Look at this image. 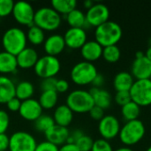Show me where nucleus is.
Segmentation results:
<instances>
[{"instance_id":"nucleus-41","label":"nucleus","mask_w":151,"mask_h":151,"mask_svg":"<svg viewBox=\"0 0 151 151\" xmlns=\"http://www.w3.org/2000/svg\"><path fill=\"white\" fill-rule=\"evenodd\" d=\"M69 82L65 79H58L56 83V91L57 93H65L69 89Z\"/></svg>"},{"instance_id":"nucleus-43","label":"nucleus","mask_w":151,"mask_h":151,"mask_svg":"<svg viewBox=\"0 0 151 151\" xmlns=\"http://www.w3.org/2000/svg\"><path fill=\"white\" fill-rule=\"evenodd\" d=\"M6 105H7V108H8L9 111H18L19 112L20 105H21V101L19 99H18L17 97H13L9 102H7Z\"/></svg>"},{"instance_id":"nucleus-4","label":"nucleus","mask_w":151,"mask_h":151,"mask_svg":"<svg viewBox=\"0 0 151 151\" xmlns=\"http://www.w3.org/2000/svg\"><path fill=\"white\" fill-rule=\"evenodd\" d=\"M65 104L76 113H86L94 107L95 104L90 93L83 89L70 92L66 97Z\"/></svg>"},{"instance_id":"nucleus-17","label":"nucleus","mask_w":151,"mask_h":151,"mask_svg":"<svg viewBox=\"0 0 151 151\" xmlns=\"http://www.w3.org/2000/svg\"><path fill=\"white\" fill-rule=\"evenodd\" d=\"M70 131L67 127H60L55 124L52 127L44 133V135L47 142L58 147L66 143Z\"/></svg>"},{"instance_id":"nucleus-6","label":"nucleus","mask_w":151,"mask_h":151,"mask_svg":"<svg viewBox=\"0 0 151 151\" xmlns=\"http://www.w3.org/2000/svg\"><path fill=\"white\" fill-rule=\"evenodd\" d=\"M98 72L96 65L87 61H81L75 64L70 73L72 81L80 86L92 84Z\"/></svg>"},{"instance_id":"nucleus-39","label":"nucleus","mask_w":151,"mask_h":151,"mask_svg":"<svg viewBox=\"0 0 151 151\" xmlns=\"http://www.w3.org/2000/svg\"><path fill=\"white\" fill-rule=\"evenodd\" d=\"M58 147L47 142H42L40 143H37L36 149L35 151H58Z\"/></svg>"},{"instance_id":"nucleus-24","label":"nucleus","mask_w":151,"mask_h":151,"mask_svg":"<svg viewBox=\"0 0 151 151\" xmlns=\"http://www.w3.org/2000/svg\"><path fill=\"white\" fill-rule=\"evenodd\" d=\"M134 77L127 72H120L117 73L113 80V87L117 92L130 91L134 84Z\"/></svg>"},{"instance_id":"nucleus-34","label":"nucleus","mask_w":151,"mask_h":151,"mask_svg":"<svg viewBox=\"0 0 151 151\" xmlns=\"http://www.w3.org/2000/svg\"><path fill=\"white\" fill-rule=\"evenodd\" d=\"M14 2L12 0H0V18H4L12 13Z\"/></svg>"},{"instance_id":"nucleus-31","label":"nucleus","mask_w":151,"mask_h":151,"mask_svg":"<svg viewBox=\"0 0 151 151\" xmlns=\"http://www.w3.org/2000/svg\"><path fill=\"white\" fill-rule=\"evenodd\" d=\"M35 124V128L38 131V132H42V133H45L47 132L50 127H52L55 125L54 119L52 118V116L50 115H45V114H42L35 121H34Z\"/></svg>"},{"instance_id":"nucleus-1","label":"nucleus","mask_w":151,"mask_h":151,"mask_svg":"<svg viewBox=\"0 0 151 151\" xmlns=\"http://www.w3.org/2000/svg\"><path fill=\"white\" fill-rule=\"evenodd\" d=\"M122 28L115 21L108 20L101 26L96 27V41L103 47L117 45L122 37Z\"/></svg>"},{"instance_id":"nucleus-47","label":"nucleus","mask_w":151,"mask_h":151,"mask_svg":"<svg viewBox=\"0 0 151 151\" xmlns=\"http://www.w3.org/2000/svg\"><path fill=\"white\" fill-rule=\"evenodd\" d=\"M83 5H84L85 8H87V9L88 10L90 7H92V6L94 5V2L91 1V0H86V1L83 3Z\"/></svg>"},{"instance_id":"nucleus-3","label":"nucleus","mask_w":151,"mask_h":151,"mask_svg":"<svg viewBox=\"0 0 151 151\" xmlns=\"http://www.w3.org/2000/svg\"><path fill=\"white\" fill-rule=\"evenodd\" d=\"M61 20V15L52 7L43 6L35 11L34 25L43 31H54L60 27Z\"/></svg>"},{"instance_id":"nucleus-30","label":"nucleus","mask_w":151,"mask_h":151,"mask_svg":"<svg viewBox=\"0 0 151 151\" xmlns=\"http://www.w3.org/2000/svg\"><path fill=\"white\" fill-rule=\"evenodd\" d=\"M140 112H141V107L133 101L121 107L122 116L127 120V122L138 119L140 116Z\"/></svg>"},{"instance_id":"nucleus-45","label":"nucleus","mask_w":151,"mask_h":151,"mask_svg":"<svg viewBox=\"0 0 151 151\" xmlns=\"http://www.w3.org/2000/svg\"><path fill=\"white\" fill-rule=\"evenodd\" d=\"M58 151H80L78 150V148L75 146V144H70V143H65L64 145H62L59 149Z\"/></svg>"},{"instance_id":"nucleus-26","label":"nucleus","mask_w":151,"mask_h":151,"mask_svg":"<svg viewBox=\"0 0 151 151\" xmlns=\"http://www.w3.org/2000/svg\"><path fill=\"white\" fill-rule=\"evenodd\" d=\"M35 92V87L33 83L28 81H19L15 86V97L19 99L21 102L32 98Z\"/></svg>"},{"instance_id":"nucleus-8","label":"nucleus","mask_w":151,"mask_h":151,"mask_svg":"<svg viewBox=\"0 0 151 151\" xmlns=\"http://www.w3.org/2000/svg\"><path fill=\"white\" fill-rule=\"evenodd\" d=\"M129 92L132 101L140 107L151 104V81L150 79L135 81Z\"/></svg>"},{"instance_id":"nucleus-51","label":"nucleus","mask_w":151,"mask_h":151,"mask_svg":"<svg viewBox=\"0 0 151 151\" xmlns=\"http://www.w3.org/2000/svg\"><path fill=\"white\" fill-rule=\"evenodd\" d=\"M149 45H150V46H151V37L150 38V40H149Z\"/></svg>"},{"instance_id":"nucleus-33","label":"nucleus","mask_w":151,"mask_h":151,"mask_svg":"<svg viewBox=\"0 0 151 151\" xmlns=\"http://www.w3.org/2000/svg\"><path fill=\"white\" fill-rule=\"evenodd\" d=\"M94 142L95 141L90 136L87 134H83L75 142V146L78 148V150L80 151H91Z\"/></svg>"},{"instance_id":"nucleus-53","label":"nucleus","mask_w":151,"mask_h":151,"mask_svg":"<svg viewBox=\"0 0 151 151\" xmlns=\"http://www.w3.org/2000/svg\"><path fill=\"white\" fill-rule=\"evenodd\" d=\"M150 81H151V77H150Z\"/></svg>"},{"instance_id":"nucleus-25","label":"nucleus","mask_w":151,"mask_h":151,"mask_svg":"<svg viewBox=\"0 0 151 151\" xmlns=\"http://www.w3.org/2000/svg\"><path fill=\"white\" fill-rule=\"evenodd\" d=\"M66 21L70 27H77V28H83L88 26L86 15L85 13L80 9H74L66 16Z\"/></svg>"},{"instance_id":"nucleus-9","label":"nucleus","mask_w":151,"mask_h":151,"mask_svg":"<svg viewBox=\"0 0 151 151\" xmlns=\"http://www.w3.org/2000/svg\"><path fill=\"white\" fill-rule=\"evenodd\" d=\"M37 146L35 138L25 131H18L10 136V151H35Z\"/></svg>"},{"instance_id":"nucleus-12","label":"nucleus","mask_w":151,"mask_h":151,"mask_svg":"<svg viewBox=\"0 0 151 151\" xmlns=\"http://www.w3.org/2000/svg\"><path fill=\"white\" fill-rule=\"evenodd\" d=\"M120 124L118 119L112 115L104 116L98 124V131L102 139L106 141L112 140L119 134Z\"/></svg>"},{"instance_id":"nucleus-18","label":"nucleus","mask_w":151,"mask_h":151,"mask_svg":"<svg viewBox=\"0 0 151 151\" xmlns=\"http://www.w3.org/2000/svg\"><path fill=\"white\" fill-rule=\"evenodd\" d=\"M18 67L21 69H29L35 65L39 59L37 51L31 47H26L16 56Z\"/></svg>"},{"instance_id":"nucleus-35","label":"nucleus","mask_w":151,"mask_h":151,"mask_svg":"<svg viewBox=\"0 0 151 151\" xmlns=\"http://www.w3.org/2000/svg\"><path fill=\"white\" fill-rule=\"evenodd\" d=\"M91 151H114L111 143L104 139H98L94 142Z\"/></svg>"},{"instance_id":"nucleus-13","label":"nucleus","mask_w":151,"mask_h":151,"mask_svg":"<svg viewBox=\"0 0 151 151\" xmlns=\"http://www.w3.org/2000/svg\"><path fill=\"white\" fill-rule=\"evenodd\" d=\"M63 36L65 46L73 50L81 49L87 42V33L83 28L70 27Z\"/></svg>"},{"instance_id":"nucleus-50","label":"nucleus","mask_w":151,"mask_h":151,"mask_svg":"<svg viewBox=\"0 0 151 151\" xmlns=\"http://www.w3.org/2000/svg\"><path fill=\"white\" fill-rule=\"evenodd\" d=\"M115 151H134L132 149L128 148V147H122V148H119L117 150Z\"/></svg>"},{"instance_id":"nucleus-14","label":"nucleus","mask_w":151,"mask_h":151,"mask_svg":"<svg viewBox=\"0 0 151 151\" xmlns=\"http://www.w3.org/2000/svg\"><path fill=\"white\" fill-rule=\"evenodd\" d=\"M42 110L38 100L30 98L21 102L19 114L26 120L35 121L42 114Z\"/></svg>"},{"instance_id":"nucleus-21","label":"nucleus","mask_w":151,"mask_h":151,"mask_svg":"<svg viewBox=\"0 0 151 151\" xmlns=\"http://www.w3.org/2000/svg\"><path fill=\"white\" fill-rule=\"evenodd\" d=\"M15 84L5 75H0V104H7L15 97Z\"/></svg>"},{"instance_id":"nucleus-28","label":"nucleus","mask_w":151,"mask_h":151,"mask_svg":"<svg viewBox=\"0 0 151 151\" xmlns=\"http://www.w3.org/2000/svg\"><path fill=\"white\" fill-rule=\"evenodd\" d=\"M77 2L75 0H52L51 7L60 15H67L76 9Z\"/></svg>"},{"instance_id":"nucleus-42","label":"nucleus","mask_w":151,"mask_h":151,"mask_svg":"<svg viewBox=\"0 0 151 151\" xmlns=\"http://www.w3.org/2000/svg\"><path fill=\"white\" fill-rule=\"evenodd\" d=\"M84 134V133L80 130V129H77V130H73L72 132H70L69 134V136L67 138V141H66V143H70V144H75V142Z\"/></svg>"},{"instance_id":"nucleus-48","label":"nucleus","mask_w":151,"mask_h":151,"mask_svg":"<svg viewBox=\"0 0 151 151\" xmlns=\"http://www.w3.org/2000/svg\"><path fill=\"white\" fill-rule=\"evenodd\" d=\"M145 56L151 61V46H149V48H148V50H147V51L145 53Z\"/></svg>"},{"instance_id":"nucleus-7","label":"nucleus","mask_w":151,"mask_h":151,"mask_svg":"<svg viewBox=\"0 0 151 151\" xmlns=\"http://www.w3.org/2000/svg\"><path fill=\"white\" fill-rule=\"evenodd\" d=\"M60 69L61 64L59 59L57 57L50 55H44L39 58L34 66L35 74L42 79L56 77V75L60 72Z\"/></svg>"},{"instance_id":"nucleus-19","label":"nucleus","mask_w":151,"mask_h":151,"mask_svg":"<svg viewBox=\"0 0 151 151\" xmlns=\"http://www.w3.org/2000/svg\"><path fill=\"white\" fill-rule=\"evenodd\" d=\"M103 49L104 48L96 40L87 41L81 48V54L84 58V61L92 63L98 60L102 57Z\"/></svg>"},{"instance_id":"nucleus-37","label":"nucleus","mask_w":151,"mask_h":151,"mask_svg":"<svg viewBox=\"0 0 151 151\" xmlns=\"http://www.w3.org/2000/svg\"><path fill=\"white\" fill-rule=\"evenodd\" d=\"M58 79L56 77H51V78H46L42 79L40 87L42 91H48V90H56V83H57Z\"/></svg>"},{"instance_id":"nucleus-38","label":"nucleus","mask_w":151,"mask_h":151,"mask_svg":"<svg viewBox=\"0 0 151 151\" xmlns=\"http://www.w3.org/2000/svg\"><path fill=\"white\" fill-rule=\"evenodd\" d=\"M10 125V117L7 111L0 109V134H5Z\"/></svg>"},{"instance_id":"nucleus-27","label":"nucleus","mask_w":151,"mask_h":151,"mask_svg":"<svg viewBox=\"0 0 151 151\" xmlns=\"http://www.w3.org/2000/svg\"><path fill=\"white\" fill-rule=\"evenodd\" d=\"M58 101V94L56 90L42 91L38 102L42 109L50 110L56 107Z\"/></svg>"},{"instance_id":"nucleus-10","label":"nucleus","mask_w":151,"mask_h":151,"mask_svg":"<svg viewBox=\"0 0 151 151\" xmlns=\"http://www.w3.org/2000/svg\"><path fill=\"white\" fill-rule=\"evenodd\" d=\"M35 12V11L30 3L26 1H18L14 3L12 14L19 24L29 27L34 25Z\"/></svg>"},{"instance_id":"nucleus-36","label":"nucleus","mask_w":151,"mask_h":151,"mask_svg":"<svg viewBox=\"0 0 151 151\" xmlns=\"http://www.w3.org/2000/svg\"><path fill=\"white\" fill-rule=\"evenodd\" d=\"M115 102L121 107L132 101L129 91H119L115 95Z\"/></svg>"},{"instance_id":"nucleus-23","label":"nucleus","mask_w":151,"mask_h":151,"mask_svg":"<svg viewBox=\"0 0 151 151\" xmlns=\"http://www.w3.org/2000/svg\"><path fill=\"white\" fill-rule=\"evenodd\" d=\"M18 64L16 56L6 52L0 51V73L1 74H9L13 73L18 69Z\"/></svg>"},{"instance_id":"nucleus-40","label":"nucleus","mask_w":151,"mask_h":151,"mask_svg":"<svg viewBox=\"0 0 151 151\" xmlns=\"http://www.w3.org/2000/svg\"><path fill=\"white\" fill-rule=\"evenodd\" d=\"M88 113L91 119H93L94 120H97V121H100L104 117V110L96 105H94V107L89 111Z\"/></svg>"},{"instance_id":"nucleus-22","label":"nucleus","mask_w":151,"mask_h":151,"mask_svg":"<svg viewBox=\"0 0 151 151\" xmlns=\"http://www.w3.org/2000/svg\"><path fill=\"white\" fill-rule=\"evenodd\" d=\"M93 98L94 104L96 106L102 108L103 110L108 109L111 104V94L101 88H91L88 91Z\"/></svg>"},{"instance_id":"nucleus-20","label":"nucleus","mask_w":151,"mask_h":151,"mask_svg":"<svg viewBox=\"0 0 151 151\" xmlns=\"http://www.w3.org/2000/svg\"><path fill=\"white\" fill-rule=\"evenodd\" d=\"M52 118L56 125L67 127L73 119V112L66 104H61L55 108Z\"/></svg>"},{"instance_id":"nucleus-46","label":"nucleus","mask_w":151,"mask_h":151,"mask_svg":"<svg viewBox=\"0 0 151 151\" xmlns=\"http://www.w3.org/2000/svg\"><path fill=\"white\" fill-rule=\"evenodd\" d=\"M104 76L98 73V74L96 75V77L95 78V80L93 81L92 84L94 85L95 88H100V87L104 84Z\"/></svg>"},{"instance_id":"nucleus-15","label":"nucleus","mask_w":151,"mask_h":151,"mask_svg":"<svg viewBox=\"0 0 151 151\" xmlns=\"http://www.w3.org/2000/svg\"><path fill=\"white\" fill-rule=\"evenodd\" d=\"M132 76L138 80H149L151 77V61L146 57L135 58L131 67Z\"/></svg>"},{"instance_id":"nucleus-44","label":"nucleus","mask_w":151,"mask_h":151,"mask_svg":"<svg viewBox=\"0 0 151 151\" xmlns=\"http://www.w3.org/2000/svg\"><path fill=\"white\" fill-rule=\"evenodd\" d=\"M10 137L6 134H0V151L9 150Z\"/></svg>"},{"instance_id":"nucleus-2","label":"nucleus","mask_w":151,"mask_h":151,"mask_svg":"<svg viewBox=\"0 0 151 151\" xmlns=\"http://www.w3.org/2000/svg\"><path fill=\"white\" fill-rule=\"evenodd\" d=\"M27 35L19 27H12L5 30L2 36V45L4 51L17 56L27 47Z\"/></svg>"},{"instance_id":"nucleus-29","label":"nucleus","mask_w":151,"mask_h":151,"mask_svg":"<svg viewBox=\"0 0 151 151\" xmlns=\"http://www.w3.org/2000/svg\"><path fill=\"white\" fill-rule=\"evenodd\" d=\"M27 41L33 45H41L45 41V33L42 29L38 27L35 25H33L28 27L27 32L26 33Z\"/></svg>"},{"instance_id":"nucleus-32","label":"nucleus","mask_w":151,"mask_h":151,"mask_svg":"<svg viewBox=\"0 0 151 151\" xmlns=\"http://www.w3.org/2000/svg\"><path fill=\"white\" fill-rule=\"evenodd\" d=\"M102 57L108 63H116L119 60L121 57V52L117 45L107 46L103 49Z\"/></svg>"},{"instance_id":"nucleus-16","label":"nucleus","mask_w":151,"mask_h":151,"mask_svg":"<svg viewBox=\"0 0 151 151\" xmlns=\"http://www.w3.org/2000/svg\"><path fill=\"white\" fill-rule=\"evenodd\" d=\"M65 42L64 36L59 34H53L45 38L43 42V48L46 52V55L57 57L61 52L64 51L65 48Z\"/></svg>"},{"instance_id":"nucleus-52","label":"nucleus","mask_w":151,"mask_h":151,"mask_svg":"<svg viewBox=\"0 0 151 151\" xmlns=\"http://www.w3.org/2000/svg\"><path fill=\"white\" fill-rule=\"evenodd\" d=\"M146 151H151V146L150 147H149V148H148V150H147Z\"/></svg>"},{"instance_id":"nucleus-11","label":"nucleus","mask_w":151,"mask_h":151,"mask_svg":"<svg viewBox=\"0 0 151 151\" xmlns=\"http://www.w3.org/2000/svg\"><path fill=\"white\" fill-rule=\"evenodd\" d=\"M85 15L88 25L97 27L109 20L110 10L104 4H94V5L87 11Z\"/></svg>"},{"instance_id":"nucleus-49","label":"nucleus","mask_w":151,"mask_h":151,"mask_svg":"<svg viewBox=\"0 0 151 151\" xmlns=\"http://www.w3.org/2000/svg\"><path fill=\"white\" fill-rule=\"evenodd\" d=\"M145 56V53L144 52H142V51H138V52H136V54H135V58H142V57H144Z\"/></svg>"},{"instance_id":"nucleus-5","label":"nucleus","mask_w":151,"mask_h":151,"mask_svg":"<svg viewBox=\"0 0 151 151\" xmlns=\"http://www.w3.org/2000/svg\"><path fill=\"white\" fill-rule=\"evenodd\" d=\"M145 132L144 124L141 120L136 119L127 122L120 128L119 136L123 144L127 146H133L142 141L145 135Z\"/></svg>"}]
</instances>
